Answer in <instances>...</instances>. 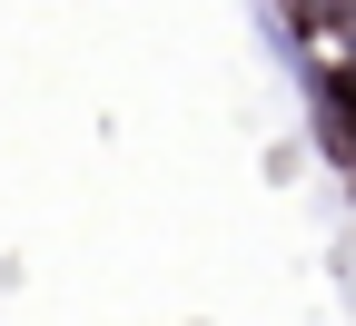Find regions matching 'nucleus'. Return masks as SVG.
<instances>
[{"label":"nucleus","instance_id":"1","mask_svg":"<svg viewBox=\"0 0 356 326\" xmlns=\"http://www.w3.org/2000/svg\"><path fill=\"white\" fill-rule=\"evenodd\" d=\"M346 109H356V50H346Z\"/></svg>","mask_w":356,"mask_h":326}]
</instances>
